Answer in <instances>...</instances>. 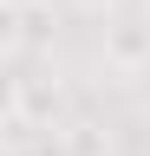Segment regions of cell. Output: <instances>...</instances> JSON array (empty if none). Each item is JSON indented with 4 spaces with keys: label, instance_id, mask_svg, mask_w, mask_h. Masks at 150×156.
Wrapping results in <instances>:
<instances>
[{
    "label": "cell",
    "instance_id": "obj_1",
    "mask_svg": "<svg viewBox=\"0 0 150 156\" xmlns=\"http://www.w3.org/2000/svg\"><path fill=\"white\" fill-rule=\"evenodd\" d=\"M33 124L39 130L65 124V85H59V72H20L13 78V91H7V130H13V143H26Z\"/></svg>",
    "mask_w": 150,
    "mask_h": 156
},
{
    "label": "cell",
    "instance_id": "obj_2",
    "mask_svg": "<svg viewBox=\"0 0 150 156\" xmlns=\"http://www.w3.org/2000/svg\"><path fill=\"white\" fill-rule=\"evenodd\" d=\"M104 65L124 72V78H137L150 65V13L144 20H111L104 26Z\"/></svg>",
    "mask_w": 150,
    "mask_h": 156
},
{
    "label": "cell",
    "instance_id": "obj_3",
    "mask_svg": "<svg viewBox=\"0 0 150 156\" xmlns=\"http://www.w3.org/2000/svg\"><path fill=\"white\" fill-rule=\"evenodd\" d=\"M59 150L65 156H111V136H104V124H91V117H65L59 124Z\"/></svg>",
    "mask_w": 150,
    "mask_h": 156
},
{
    "label": "cell",
    "instance_id": "obj_4",
    "mask_svg": "<svg viewBox=\"0 0 150 156\" xmlns=\"http://www.w3.org/2000/svg\"><path fill=\"white\" fill-rule=\"evenodd\" d=\"M72 7H85V13H104V7H118V0H72Z\"/></svg>",
    "mask_w": 150,
    "mask_h": 156
}]
</instances>
